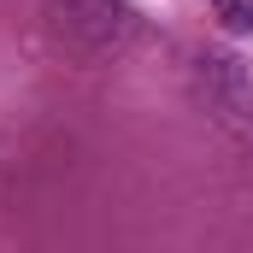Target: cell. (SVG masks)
<instances>
[{"label": "cell", "instance_id": "1", "mask_svg": "<svg viewBox=\"0 0 253 253\" xmlns=\"http://www.w3.org/2000/svg\"><path fill=\"white\" fill-rule=\"evenodd\" d=\"M47 30L77 59H118L135 42L129 0H47Z\"/></svg>", "mask_w": 253, "mask_h": 253}, {"label": "cell", "instance_id": "2", "mask_svg": "<svg viewBox=\"0 0 253 253\" xmlns=\"http://www.w3.org/2000/svg\"><path fill=\"white\" fill-rule=\"evenodd\" d=\"M218 24L230 36H248L253 30V0H218Z\"/></svg>", "mask_w": 253, "mask_h": 253}]
</instances>
